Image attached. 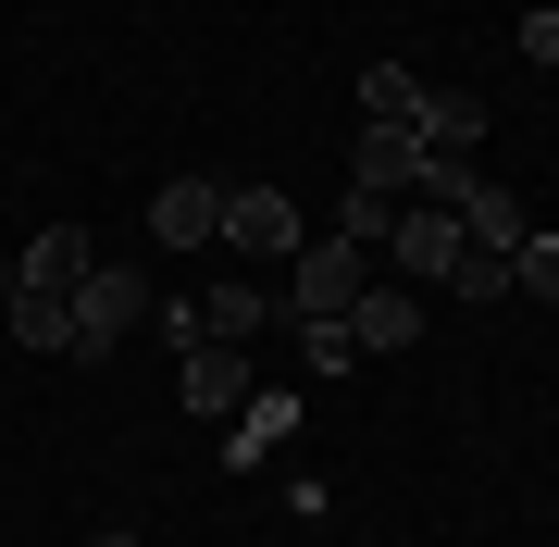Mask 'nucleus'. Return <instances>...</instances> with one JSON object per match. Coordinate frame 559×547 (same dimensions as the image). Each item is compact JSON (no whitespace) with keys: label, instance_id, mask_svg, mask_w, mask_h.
Returning <instances> with one entry per match:
<instances>
[{"label":"nucleus","instance_id":"nucleus-15","mask_svg":"<svg viewBox=\"0 0 559 547\" xmlns=\"http://www.w3.org/2000/svg\"><path fill=\"white\" fill-rule=\"evenodd\" d=\"M261 311H274V299H261L249 274H212V286H200V336H237V348H249V336H261Z\"/></svg>","mask_w":559,"mask_h":547},{"label":"nucleus","instance_id":"nucleus-5","mask_svg":"<svg viewBox=\"0 0 559 547\" xmlns=\"http://www.w3.org/2000/svg\"><path fill=\"white\" fill-rule=\"evenodd\" d=\"M224 249H249V262H286V249H299V200H286V187H224Z\"/></svg>","mask_w":559,"mask_h":547},{"label":"nucleus","instance_id":"nucleus-4","mask_svg":"<svg viewBox=\"0 0 559 547\" xmlns=\"http://www.w3.org/2000/svg\"><path fill=\"white\" fill-rule=\"evenodd\" d=\"M150 237L162 249H224V175H162L150 187Z\"/></svg>","mask_w":559,"mask_h":547},{"label":"nucleus","instance_id":"nucleus-16","mask_svg":"<svg viewBox=\"0 0 559 547\" xmlns=\"http://www.w3.org/2000/svg\"><path fill=\"white\" fill-rule=\"evenodd\" d=\"M411 100H423V75H399V62L360 75V124H411Z\"/></svg>","mask_w":559,"mask_h":547},{"label":"nucleus","instance_id":"nucleus-2","mask_svg":"<svg viewBox=\"0 0 559 547\" xmlns=\"http://www.w3.org/2000/svg\"><path fill=\"white\" fill-rule=\"evenodd\" d=\"M150 299H162L150 274H124V262H87V274H75V348L100 361L112 336H138V324H150Z\"/></svg>","mask_w":559,"mask_h":547},{"label":"nucleus","instance_id":"nucleus-8","mask_svg":"<svg viewBox=\"0 0 559 547\" xmlns=\"http://www.w3.org/2000/svg\"><path fill=\"white\" fill-rule=\"evenodd\" d=\"M385 249H399V274H436V286H448V274H460V249H473V237H460V212H423V200H411V212H399V237H385Z\"/></svg>","mask_w":559,"mask_h":547},{"label":"nucleus","instance_id":"nucleus-13","mask_svg":"<svg viewBox=\"0 0 559 547\" xmlns=\"http://www.w3.org/2000/svg\"><path fill=\"white\" fill-rule=\"evenodd\" d=\"M411 138L423 150H485V100H473V87H423V100H411Z\"/></svg>","mask_w":559,"mask_h":547},{"label":"nucleus","instance_id":"nucleus-20","mask_svg":"<svg viewBox=\"0 0 559 547\" xmlns=\"http://www.w3.org/2000/svg\"><path fill=\"white\" fill-rule=\"evenodd\" d=\"M522 62H559V0H535V13H522Z\"/></svg>","mask_w":559,"mask_h":547},{"label":"nucleus","instance_id":"nucleus-7","mask_svg":"<svg viewBox=\"0 0 559 547\" xmlns=\"http://www.w3.org/2000/svg\"><path fill=\"white\" fill-rule=\"evenodd\" d=\"M423 163H436V150H423L411 124H360V138H348V175L399 187V200H423Z\"/></svg>","mask_w":559,"mask_h":547},{"label":"nucleus","instance_id":"nucleus-10","mask_svg":"<svg viewBox=\"0 0 559 547\" xmlns=\"http://www.w3.org/2000/svg\"><path fill=\"white\" fill-rule=\"evenodd\" d=\"M0 324H13V348H75V286H13Z\"/></svg>","mask_w":559,"mask_h":547},{"label":"nucleus","instance_id":"nucleus-14","mask_svg":"<svg viewBox=\"0 0 559 547\" xmlns=\"http://www.w3.org/2000/svg\"><path fill=\"white\" fill-rule=\"evenodd\" d=\"M399 212H411L399 187H373V175H348V200H336V237H348V249H385V237H399Z\"/></svg>","mask_w":559,"mask_h":547},{"label":"nucleus","instance_id":"nucleus-22","mask_svg":"<svg viewBox=\"0 0 559 547\" xmlns=\"http://www.w3.org/2000/svg\"><path fill=\"white\" fill-rule=\"evenodd\" d=\"M124 13H138V0H124Z\"/></svg>","mask_w":559,"mask_h":547},{"label":"nucleus","instance_id":"nucleus-1","mask_svg":"<svg viewBox=\"0 0 559 547\" xmlns=\"http://www.w3.org/2000/svg\"><path fill=\"white\" fill-rule=\"evenodd\" d=\"M249 385H261V373H249V348H237V336L175 348V399H187V424H212V436H224V424L249 411Z\"/></svg>","mask_w":559,"mask_h":547},{"label":"nucleus","instance_id":"nucleus-9","mask_svg":"<svg viewBox=\"0 0 559 547\" xmlns=\"http://www.w3.org/2000/svg\"><path fill=\"white\" fill-rule=\"evenodd\" d=\"M286 436H299V385H249V411L224 424V461H274Z\"/></svg>","mask_w":559,"mask_h":547},{"label":"nucleus","instance_id":"nucleus-19","mask_svg":"<svg viewBox=\"0 0 559 547\" xmlns=\"http://www.w3.org/2000/svg\"><path fill=\"white\" fill-rule=\"evenodd\" d=\"M448 286H460V299H498L510 262H498V249H460V274H448Z\"/></svg>","mask_w":559,"mask_h":547},{"label":"nucleus","instance_id":"nucleus-12","mask_svg":"<svg viewBox=\"0 0 559 547\" xmlns=\"http://www.w3.org/2000/svg\"><path fill=\"white\" fill-rule=\"evenodd\" d=\"M87 262H100V237H87V224H38V237H25V262H13V286H75Z\"/></svg>","mask_w":559,"mask_h":547},{"label":"nucleus","instance_id":"nucleus-18","mask_svg":"<svg viewBox=\"0 0 559 547\" xmlns=\"http://www.w3.org/2000/svg\"><path fill=\"white\" fill-rule=\"evenodd\" d=\"M299 361H311V373H360V336H348V324H299Z\"/></svg>","mask_w":559,"mask_h":547},{"label":"nucleus","instance_id":"nucleus-11","mask_svg":"<svg viewBox=\"0 0 559 547\" xmlns=\"http://www.w3.org/2000/svg\"><path fill=\"white\" fill-rule=\"evenodd\" d=\"M460 237H473V249H498V262H510V249H522V237H535V212H522V200H510V175H485V187H473V200H460Z\"/></svg>","mask_w":559,"mask_h":547},{"label":"nucleus","instance_id":"nucleus-17","mask_svg":"<svg viewBox=\"0 0 559 547\" xmlns=\"http://www.w3.org/2000/svg\"><path fill=\"white\" fill-rule=\"evenodd\" d=\"M510 286H522V299H559V237H547V224L510 249Z\"/></svg>","mask_w":559,"mask_h":547},{"label":"nucleus","instance_id":"nucleus-3","mask_svg":"<svg viewBox=\"0 0 559 547\" xmlns=\"http://www.w3.org/2000/svg\"><path fill=\"white\" fill-rule=\"evenodd\" d=\"M360 286H373V249H348V237H311V249H299V286H286V311H299V324H336V311L360 299Z\"/></svg>","mask_w":559,"mask_h":547},{"label":"nucleus","instance_id":"nucleus-6","mask_svg":"<svg viewBox=\"0 0 559 547\" xmlns=\"http://www.w3.org/2000/svg\"><path fill=\"white\" fill-rule=\"evenodd\" d=\"M336 324L360 336V361H411V348H423V299H411V286H385V274H373V286H360V299L336 311Z\"/></svg>","mask_w":559,"mask_h":547},{"label":"nucleus","instance_id":"nucleus-21","mask_svg":"<svg viewBox=\"0 0 559 547\" xmlns=\"http://www.w3.org/2000/svg\"><path fill=\"white\" fill-rule=\"evenodd\" d=\"M100 547H138V523H100Z\"/></svg>","mask_w":559,"mask_h":547}]
</instances>
